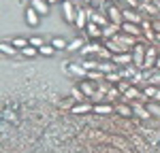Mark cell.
Listing matches in <instances>:
<instances>
[{
	"label": "cell",
	"instance_id": "1",
	"mask_svg": "<svg viewBox=\"0 0 160 153\" xmlns=\"http://www.w3.org/2000/svg\"><path fill=\"white\" fill-rule=\"evenodd\" d=\"M137 43H139V38H135V36H130V34H124V32H120V34H115L113 38L105 40V47H107L111 53H128V51L132 49Z\"/></svg>",
	"mask_w": 160,
	"mask_h": 153
},
{
	"label": "cell",
	"instance_id": "2",
	"mask_svg": "<svg viewBox=\"0 0 160 153\" xmlns=\"http://www.w3.org/2000/svg\"><path fill=\"white\" fill-rule=\"evenodd\" d=\"M158 47L156 45H148V51H145V62H143V70H152L156 68V60H158Z\"/></svg>",
	"mask_w": 160,
	"mask_h": 153
},
{
	"label": "cell",
	"instance_id": "3",
	"mask_svg": "<svg viewBox=\"0 0 160 153\" xmlns=\"http://www.w3.org/2000/svg\"><path fill=\"white\" fill-rule=\"evenodd\" d=\"M88 19H90L92 24L100 26V28H107V26L111 24V21H109V17H107V15H102L100 11H94L92 7H88Z\"/></svg>",
	"mask_w": 160,
	"mask_h": 153
},
{
	"label": "cell",
	"instance_id": "4",
	"mask_svg": "<svg viewBox=\"0 0 160 153\" xmlns=\"http://www.w3.org/2000/svg\"><path fill=\"white\" fill-rule=\"evenodd\" d=\"M145 51H148V47L141 45V43H137L132 47V64L137 68H141V70H143V62H145Z\"/></svg>",
	"mask_w": 160,
	"mask_h": 153
},
{
	"label": "cell",
	"instance_id": "5",
	"mask_svg": "<svg viewBox=\"0 0 160 153\" xmlns=\"http://www.w3.org/2000/svg\"><path fill=\"white\" fill-rule=\"evenodd\" d=\"M62 17H64L68 24H75V17H77V7H75L73 0H64V2H62Z\"/></svg>",
	"mask_w": 160,
	"mask_h": 153
},
{
	"label": "cell",
	"instance_id": "6",
	"mask_svg": "<svg viewBox=\"0 0 160 153\" xmlns=\"http://www.w3.org/2000/svg\"><path fill=\"white\" fill-rule=\"evenodd\" d=\"M124 21H130V24H137V26H141L143 24V13H139L137 9H124Z\"/></svg>",
	"mask_w": 160,
	"mask_h": 153
},
{
	"label": "cell",
	"instance_id": "7",
	"mask_svg": "<svg viewBox=\"0 0 160 153\" xmlns=\"http://www.w3.org/2000/svg\"><path fill=\"white\" fill-rule=\"evenodd\" d=\"M122 98L126 102H132V100H145V94H143V89H139L137 85H130L126 94H122Z\"/></svg>",
	"mask_w": 160,
	"mask_h": 153
},
{
	"label": "cell",
	"instance_id": "8",
	"mask_svg": "<svg viewBox=\"0 0 160 153\" xmlns=\"http://www.w3.org/2000/svg\"><path fill=\"white\" fill-rule=\"evenodd\" d=\"M111 62L115 64L118 68H122V66H130V64H132V53H130V51H128V53H113Z\"/></svg>",
	"mask_w": 160,
	"mask_h": 153
},
{
	"label": "cell",
	"instance_id": "9",
	"mask_svg": "<svg viewBox=\"0 0 160 153\" xmlns=\"http://www.w3.org/2000/svg\"><path fill=\"white\" fill-rule=\"evenodd\" d=\"M130 106H132V111H135V115L139 117V119H149V117H152V113L148 111V106H145L141 100H132Z\"/></svg>",
	"mask_w": 160,
	"mask_h": 153
},
{
	"label": "cell",
	"instance_id": "10",
	"mask_svg": "<svg viewBox=\"0 0 160 153\" xmlns=\"http://www.w3.org/2000/svg\"><path fill=\"white\" fill-rule=\"evenodd\" d=\"M122 32L124 34H130V36H135V38L143 36V28L137 26V24H130V21H124L122 24Z\"/></svg>",
	"mask_w": 160,
	"mask_h": 153
},
{
	"label": "cell",
	"instance_id": "11",
	"mask_svg": "<svg viewBox=\"0 0 160 153\" xmlns=\"http://www.w3.org/2000/svg\"><path fill=\"white\" fill-rule=\"evenodd\" d=\"M139 13H143V17H149V19H156L158 17V7L154 4V2H149V4H139Z\"/></svg>",
	"mask_w": 160,
	"mask_h": 153
},
{
	"label": "cell",
	"instance_id": "12",
	"mask_svg": "<svg viewBox=\"0 0 160 153\" xmlns=\"http://www.w3.org/2000/svg\"><path fill=\"white\" fill-rule=\"evenodd\" d=\"M88 9L86 7H77V17H75V26L79 28V30H86V26H88Z\"/></svg>",
	"mask_w": 160,
	"mask_h": 153
},
{
	"label": "cell",
	"instance_id": "13",
	"mask_svg": "<svg viewBox=\"0 0 160 153\" xmlns=\"http://www.w3.org/2000/svg\"><path fill=\"white\" fill-rule=\"evenodd\" d=\"M86 34L90 40H98V38H102V28L96 24H92V21H88L86 26Z\"/></svg>",
	"mask_w": 160,
	"mask_h": 153
},
{
	"label": "cell",
	"instance_id": "14",
	"mask_svg": "<svg viewBox=\"0 0 160 153\" xmlns=\"http://www.w3.org/2000/svg\"><path fill=\"white\" fill-rule=\"evenodd\" d=\"M71 113H75V115H88V113H94V104H92V102H79V104H73Z\"/></svg>",
	"mask_w": 160,
	"mask_h": 153
},
{
	"label": "cell",
	"instance_id": "15",
	"mask_svg": "<svg viewBox=\"0 0 160 153\" xmlns=\"http://www.w3.org/2000/svg\"><path fill=\"white\" fill-rule=\"evenodd\" d=\"M115 113L124 117V119H130V117H135V111H132V106L130 104H122V102H115Z\"/></svg>",
	"mask_w": 160,
	"mask_h": 153
},
{
	"label": "cell",
	"instance_id": "16",
	"mask_svg": "<svg viewBox=\"0 0 160 153\" xmlns=\"http://www.w3.org/2000/svg\"><path fill=\"white\" fill-rule=\"evenodd\" d=\"M79 87H81V91L86 94L88 98H92V96L96 94V89H98V83H96V81H90V79H86V81H81V85H79Z\"/></svg>",
	"mask_w": 160,
	"mask_h": 153
},
{
	"label": "cell",
	"instance_id": "17",
	"mask_svg": "<svg viewBox=\"0 0 160 153\" xmlns=\"http://www.w3.org/2000/svg\"><path fill=\"white\" fill-rule=\"evenodd\" d=\"M115 111V106L111 104V102H98V104H94V113L100 115V117H105V115H111Z\"/></svg>",
	"mask_w": 160,
	"mask_h": 153
},
{
	"label": "cell",
	"instance_id": "18",
	"mask_svg": "<svg viewBox=\"0 0 160 153\" xmlns=\"http://www.w3.org/2000/svg\"><path fill=\"white\" fill-rule=\"evenodd\" d=\"M143 94H145L148 100L160 102V87L158 85H145V87H143Z\"/></svg>",
	"mask_w": 160,
	"mask_h": 153
},
{
	"label": "cell",
	"instance_id": "19",
	"mask_svg": "<svg viewBox=\"0 0 160 153\" xmlns=\"http://www.w3.org/2000/svg\"><path fill=\"white\" fill-rule=\"evenodd\" d=\"M30 7H32L38 15H47V13H49V2H47V0H30Z\"/></svg>",
	"mask_w": 160,
	"mask_h": 153
},
{
	"label": "cell",
	"instance_id": "20",
	"mask_svg": "<svg viewBox=\"0 0 160 153\" xmlns=\"http://www.w3.org/2000/svg\"><path fill=\"white\" fill-rule=\"evenodd\" d=\"M120 32H122V26L109 24L107 28H102V38H105V40H109V38H113L115 34H120Z\"/></svg>",
	"mask_w": 160,
	"mask_h": 153
},
{
	"label": "cell",
	"instance_id": "21",
	"mask_svg": "<svg viewBox=\"0 0 160 153\" xmlns=\"http://www.w3.org/2000/svg\"><path fill=\"white\" fill-rule=\"evenodd\" d=\"M38 19H41V15H38L32 7H28V9H26V21H28V26H30V28H37Z\"/></svg>",
	"mask_w": 160,
	"mask_h": 153
},
{
	"label": "cell",
	"instance_id": "22",
	"mask_svg": "<svg viewBox=\"0 0 160 153\" xmlns=\"http://www.w3.org/2000/svg\"><path fill=\"white\" fill-rule=\"evenodd\" d=\"M68 72L75 75V76H83V79H88V72H90V70H86L79 62H73V64H68Z\"/></svg>",
	"mask_w": 160,
	"mask_h": 153
},
{
	"label": "cell",
	"instance_id": "23",
	"mask_svg": "<svg viewBox=\"0 0 160 153\" xmlns=\"http://www.w3.org/2000/svg\"><path fill=\"white\" fill-rule=\"evenodd\" d=\"M88 43V38H83V36H77V38H73L71 43H68V51H79V49H83V45Z\"/></svg>",
	"mask_w": 160,
	"mask_h": 153
},
{
	"label": "cell",
	"instance_id": "24",
	"mask_svg": "<svg viewBox=\"0 0 160 153\" xmlns=\"http://www.w3.org/2000/svg\"><path fill=\"white\" fill-rule=\"evenodd\" d=\"M71 98L75 100V104H79V102H88L86 100L88 96L81 91V87H73V89H71Z\"/></svg>",
	"mask_w": 160,
	"mask_h": 153
},
{
	"label": "cell",
	"instance_id": "25",
	"mask_svg": "<svg viewBox=\"0 0 160 153\" xmlns=\"http://www.w3.org/2000/svg\"><path fill=\"white\" fill-rule=\"evenodd\" d=\"M145 106H148V111L152 113V117H156V119H160V102L148 100V102H145Z\"/></svg>",
	"mask_w": 160,
	"mask_h": 153
},
{
	"label": "cell",
	"instance_id": "26",
	"mask_svg": "<svg viewBox=\"0 0 160 153\" xmlns=\"http://www.w3.org/2000/svg\"><path fill=\"white\" fill-rule=\"evenodd\" d=\"M105 81H107L109 85H118V83L122 81V75H120V68H118V70H113V72H109V75H105Z\"/></svg>",
	"mask_w": 160,
	"mask_h": 153
},
{
	"label": "cell",
	"instance_id": "27",
	"mask_svg": "<svg viewBox=\"0 0 160 153\" xmlns=\"http://www.w3.org/2000/svg\"><path fill=\"white\" fill-rule=\"evenodd\" d=\"M0 51H2L4 55H11V58L19 53V49H15V47H13V45H9V43H2V45H0Z\"/></svg>",
	"mask_w": 160,
	"mask_h": 153
},
{
	"label": "cell",
	"instance_id": "28",
	"mask_svg": "<svg viewBox=\"0 0 160 153\" xmlns=\"http://www.w3.org/2000/svg\"><path fill=\"white\" fill-rule=\"evenodd\" d=\"M28 45H30V40H28V38H24V36H17V38H13V47H15V49H26V47H28Z\"/></svg>",
	"mask_w": 160,
	"mask_h": 153
},
{
	"label": "cell",
	"instance_id": "29",
	"mask_svg": "<svg viewBox=\"0 0 160 153\" xmlns=\"http://www.w3.org/2000/svg\"><path fill=\"white\" fill-rule=\"evenodd\" d=\"M120 96H122V91H120V89L115 87V85H111V87H109V91H107V102H113V100H118Z\"/></svg>",
	"mask_w": 160,
	"mask_h": 153
},
{
	"label": "cell",
	"instance_id": "30",
	"mask_svg": "<svg viewBox=\"0 0 160 153\" xmlns=\"http://www.w3.org/2000/svg\"><path fill=\"white\" fill-rule=\"evenodd\" d=\"M19 53H22V55H26V58H37V55H38V49H37V47H32V45H28V47H26V49H22Z\"/></svg>",
	"mask_w": 160,
	"mask_h": 153
},
{
	"label": "cell",
	"instance_id": "31",
	"mask_svg": "<svg viewBox=\"0 0 160 153\" xmlns=\"http://www.w3.org/2000/svg\"><path fill=\"white\" fill-rule=\"evenodd\" d=\"M49 45H53L56 49H68V43H66L64 38H60V36H56V38L49 43Z\"/></svg>",
	"mask_w": 160,
	"mask_h": 153
},
{
	"label": "cell",
	"instance_id": "32",
	"mask_svg": "<svg viewBox=\"0 0 160 153\" xmlns=\"http://www.w3.org/2000/svg\"><path fill=\"white\" fill-rule=\"evenodd\" d=\"M88 79H90V81L100 83V81H105V75H102V72H98V70H90V72H88Z\"/></svg>",
	"mask_w": 160,
	"mask_h": 153
},
{
	"label": "cell",
	"instance_id": "33",
	"mask_svg": "<svg viewBox=\"0 0 160 153\" xmlns=\"http://www.w3.org/2000/svg\"><path fill=\"white\" fill-rule=\"evenodd\" d=\"M38 53H41V55H47V58H49V55H53V53H56V47H53V45H43V47L38 49Z\"/></svg>",
	"mask_w": 160,
	"mask_h": 153
},
{
	"label": "cell",
	"instance_id": "34",
	"mask_svg": "<svg viewBox=\"0 0 160 153\" xmlns=\"http://www.w3.org/2000/svg\"><path fill=\"white\" fill-rule=\"evenodd\" d=\"M130 85H132V83H130V81H128V79H122V81H120V83H118V85H115V87L120 89V91H122V94H126V91H128V87H130Z\"/></svg>",
	"mask_w": 160,
	"mask_h": 153
},
{
	"label": "cell",
	"instance_id": "35",
	"mask_svg": "<svg viewBox=\"0 0 160 153\" xmlns=\"http://www.w3.org/2000/svg\"><path fill=\"white\" fill-rule=\"evenodd\" d=\"M30 45H32V47H37V49H41V47L45 45V40H43L41 36H32V38H30Z\"/></svg>",
	"mask_w": 160,
	"mask_h": 153
},
{
	"label": "cell",
	"instance_id": "36",
	"mask_svg": "<svg viewBox=\"0 0 160 153\" xmlns=\"http://www.w3.org/2000/svg\"><path fill=\"white\" fill-rule=\"evenodd\" d=\"M152 28H154V32H156V34H160V17L152 19Z\"/></svg>",
	"mask_w": 160,
	"mask_h": 153
},
{
	"label": "cell",
	"instance_id": "37",
	"mask_svg": "<svg viewBox=\"0 0 160 153\" xmlns=\"http://www.w3.org/2000/svg\"><path fill=\"white\" fill-rule=\"evenodd\" d=\"M49 4H58V2H64V0H47Z\"/></svg>",
	"mask_w": 160,
	"mask_h": 153
},
{
	"label": "cell",
	"instance_id": "38",
	"mask_svg": "<svg viewBox=\"0 0 160 153\" xmlns=\"http://www.w3.org/2000/svg\"><path fill=\"white\" fill-rule=\"evenodd\" d=\"M152 2H154V4L158 7V11H160V0H152Z\"/></svg>",
	"mask_w": 160,
	"mask_h": 153
},
{
	"label": "cell",
	"instance_id": "39",
	"mask_svg": "<svg viewBox=\"0 0 160 153\" xmlns=\"http://www.w3.org/2000/svg\"><path fill=\"white\" fill-rule=\"evenodd\" d=\"M156 68H160V53H158V60H156Z\"/></svg>",
	"mask_w": 160,
	"mask_h": 153
},
{
	"label": "cell",
	"instance_id": "40",
	"mask_svg": "<svg viewBox=\"0 0 160 153\" xmlns=\"http://www.w3.org/2000/svg\"><path fill=\"white\" fill-rule=\"evenodd\" d=\"M156 43H160V34H156Z\"/></svg>",
	"mask_w": 160,
	"mask_h": 153
},
{
	"label": "cell",
	"instance_id": "41",
	"mask_svg": "<svg viewBox=\"0 0 160 153\" xmlns=\"http://www.w3.org/2000/svg\"><path fill=\"white\" fill-rule=\"evenodd\" d=\"M88 2H90V0H88Z\"/></svg>",
	"mask_w": 160,
	"mask_h": 153
}]
</instances>
